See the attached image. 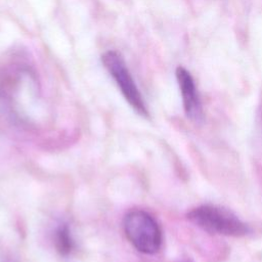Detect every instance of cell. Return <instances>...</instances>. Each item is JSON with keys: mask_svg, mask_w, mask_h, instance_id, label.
I'll use <instances>...</instances> for the list:
<instances>
[{"mask_svg": "<svg viewBox=\"0 0 262 262\" xmlns=\"http://www.w3.org/2000/svg\"><path fill=\"white\" fill-rule=\"evenodd\" d=\"M125 235L129 243L143 254L157 253L162 245V231L155 218L143 210L127 213L123 221Z\"/></svg>", "mask_w": 262, "mask_h": 262, "instance_id": "obj_2", "label": "cell"}, {"mask_svg": "<svg viewBox=\"0 0 262 262\" xmlns=\"http://www.w3.org/2000/svg\"><path fill=\"white\" fill-rule=\"evenodd\" d=\"M101 59L128 103L138 114L147 116V110L143 98L122 56L116 51H107L102 55Z\"/></svg>", "mask_w": 262, "mask_h": 262, "instance_id": "obj_3", "label": "cell"}, {"mask_svg": "<svg viewBox=\"0 0 262 262\" xmlns=\"http://www.w3.org/2000/svg\"><path fill=\"white\" fill-rule=\"evenodd\" d=\"M54 244L57 252L60 255H69L74 248V241L71 234V230L67 224L60 225L54 234Z\"/></svg>", "mask_w": 262, "mask_h": 262, "instance_id": "obj_5", "label": "cell"}, {"mask_svg": "<svg viewBox=\"0 0 262 262\" xmlns=\"http://www.w3.org/2000/svg\"><path fill=\"white\" fill-rule=\"evenodd\" d=\"M187 218L201 229L226 236H243L249 233V226L231 211L214 206L203 205L188 212Z\"/></svg>", "mask_w": 262, "mask_h": 262, "instance_id": "obj_1", "label": "cell"}, {"mask_svg": "<svg viewBox=\"0 0 262 262\" xmlns=\"http://www.w3.org/2000/svg\"><path fill=\"white\" fill-rule=\"evenodd\" d=\"M176 79L181 92L184 112L191 121L198 123L203 119L202 104L190 73L182 67L176 70Z\"/></svg>", "mask_w": 262, "mask_h": 262, "instance_id": "obj_4", "label": "cell"}]
</instances>
